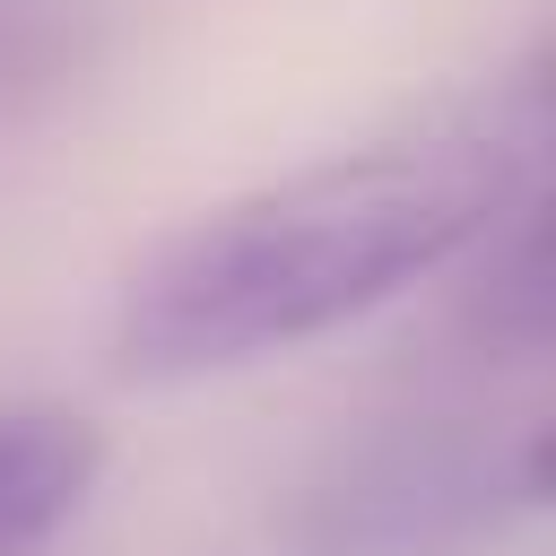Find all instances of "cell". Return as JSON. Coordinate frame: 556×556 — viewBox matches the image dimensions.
I'll list each match as a JSON object with an SVG mask.
<instances>
[{
    "label": "cell",
    "instance_id": "obj_2",
    "mask_svg": "<svg viewBox=\"0 0 556 556\" xmlns=\"http://www.w3.org/2000/svg\"><path fill=\"white\" fill-rule=\"evenodd\" d=\"M104 478V426L70 400H9L0 408V556L52 547Z\"/></svg>",
    "mask_w": 556,
    "mask_h": 556
},
{
    "label": "cell",
    "instance_id": "obj_1",
    "mask_svg": "<svg viewBox=\"0 0 556 556\" xmlns=\"http://www.w3.org/2000/svg\"><path fill=\"white\" fill-rule=\"evenodd\" d=\"M539 78H513L434 139H374L182 217L113 295V374L182 391L365 321L495 226L504 191L539 165Z\"/></svg>",
    "mask_w": 556,
    "mask_h": 556
},
{
    "label": "cell",
    "instance_id": "obj_3",
    "mask_svg": "<svg viewBox=\"0 0 556 556\" xmlns=\"http://www.w3.org/2000/svg\"><path fill=\"white\" fill-rule=\"evenodd\" d=\"M78 52V0H0V113L52 87Z\"/></svg>",
    "mask_w": 556,
    "mask_h": 556
}]
</instances>
